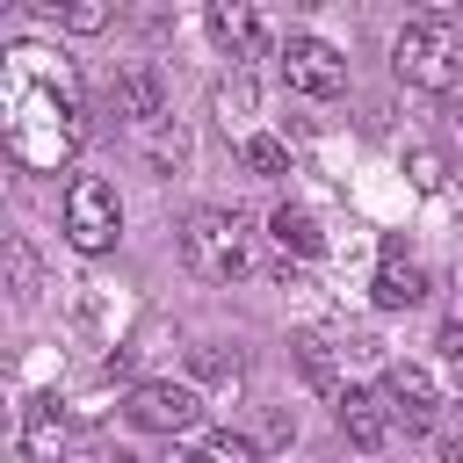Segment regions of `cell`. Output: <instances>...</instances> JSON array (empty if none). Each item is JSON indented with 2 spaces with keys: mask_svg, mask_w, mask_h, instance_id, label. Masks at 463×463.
<instances>
[{
  "mask_svg": "<svg viewBox=\"0 0 463 463\" xmlns=\"http://www.w3.org/2000/svg\"><path fill=\"white\" fill-rule=\"evenodd\" d=\"M0 137L29 174H58L80 152L87 109H80V80L58 51H43V43L0 51Z\"/></svg>",
  "mask_w": 463,
  "mask_h": 463,
  "instance_id": "obj_1",
  "label": "cell"
},
{
  "mask_svg": "<svg viewBox=\"0 0 463 463\" xmlns=\"http://www.w3.org/2000/svg\"><path fill=\"white\" fill-rule=\"evenodd\" d=\"M391 65H398V80L420 87V94H449V87H456V72H463V36L449 29V7H441V0H434L420 22L398 29Z\"/></svg>",
  "mask_w": 463,
  "mask_h": 463,
  "instance_id": "obj_2",
  "label": "cell"
},
{
  "mask_svg": "<svg viewBox=\"0 0 463 463\" xmlns=\"http://www.w3.org/2000/svg\"><path fill=\"white\" fill-rule=\"evenodd\" d=\"M181 260L203 275V282H232V275H246V224L232 217V210H188L181 217Z\"/></svg>",
  "mask_w": 463,
  "mask_h": 463,
  "instance_id": "obj_3",
  "label": "cell"
},
{
  "mask_svg": "<svg viewBox=\"0 0 463 463\" xmlns=\"http://www.w3.org/2000/svg\"><path fill=\"white\" fill-rule=\"evenodd\" d=\"M65 239H72L80 253H109V246L123 239V203H116V188H109L101 174H80V181L65 188Z\"/></svg>",
  "mask_w": 463,
  "mask_h": 463,
  "instance_id": "obj_4",
  "label": "cell"
},
{
  "mask_svg": "<svg viewBox=\"0 0 463 463\" xmlns=\"http://www.w3.org/2000/svg\"><path fill=\"white\" fill-rule=\"evenodd\" d=\"M123 412H130V427L181 441V434L203 427V391H195V383H174V376H152V383H137V391L123 398Z\"/></svg>",
  "mask_w": 463,
  "mask_h": 463,
  "instance_id": "obj_5",
  "label": "cell"
},
{
  "mask_svg": "<svg viewBox=\"0 0 463 463\" xmlns=\"http://www.w3.org/2000/svg\"><path fill=\"white\" fill-rule=\"evenodd\" d=\"M282 80H289L297 94H311V101H333V94L347 87V58H340L326 36H289V43H282Z\"/></svg>",
  "mask_w": 463,
  "mask_h": 463,
  "instance_id": "obj_6",
  "label": "cell"
},
{
  "mask_svg": "<svg viewBox=\"0 0 463 463\" xmlns=\"http://www.w3.org/2000/svg\"><path fill=\"white\" fill-rule=\"evenodd\" d=\"M383 398H391V412H398L405 427H427V420L441 412V391H434V376H427L420 362H391V369H383Z\"/></svg>",
  "mask_w": 463,
  "mask_h": 463,
  "instance_id": "obj_7",
  "label": "cell"
},
{
  "mask_svg": "<svg viewBox=\"0 0 463 463\" xmlns=\"http://www.w3.org/2000/svg\"><path fill=\"white\" fill-rule=\"evenodd\" d=\"M109 101H116V116H123V123H159V116H166V80H159V65H145V58H137V65H123Z\"/></svg>",
  "mask_w": 463,
  "mask_h": 463,
  "instance_id": "obj_8",
  "label": "cell"
},
{
  "mask_svg": "<svg viewBox=\"0 0 463 463\" xmlns=\"http://www.w3.org/2000/svg\"><path fill=\"white\" fill-rule=\"evenodd\" d=\"M369 297H376L383 311H405V304H420V297H427V268H420V260H412V253L391 239V246H383V260H376Z\"/></svg>",
  "mask_w": 463,
  "mask_h": 463,
  "instance_id": "obj_9",
  "label": "cell"
},
{
  "mask_svg": "<svg viewBox=\"0 0 463 463\" xmlns=\"http://www.w3.org/2000/svg\"><path fill=\"white\" fill-rule=\"evenodd\" d=\"M333 405H340V427H347V441H354V449H376V441L398 427V412H391V398H383V391H362V383H347Z\"/></svg>",
  "mask_w": 463,
  "mask_h": 463,
  "instance_id": "obj_10",
  "label": "cell"
},
{
  "mask_svg": "<svg viewBox=\"0 0 463 463\" xmlns=\"http://www.w3.org/2000/svg\"><path fill=\"white\" fill-rule=\"evenodd\" d=\"M210 36H217L232 58H260V51H268V22H260L253 7H239V0H210Z\"/></svg>",
  "mask_w": 463,
  "mask_h": 463,
  "instance_id": "obj_11",
  "label": "cell"
},
{
  "mask_svg": "<svg viewBox=\"0 0 463 463\" xmlns=\"http://www.w3.org/2000/svg\"><path fill=\"white\" fill-rule=\"evenodd\" d=\"M22 456H29V463H72V449H65V420H58V398H36V405L22 412Z\"/></svg>",
  "mask_w": 463,
  "mask_h": 463,
  "instance_id": "obj_12",
  "label": "cell"
},
{
  "mask_svg": "<svg viewBox=\"0 0 463 463\" xmlns=\"http://www.w3.org/2000/svg\"><path fill=\"white\" fill-rule=\"evenodd\" d=\"M268 224H275V246H282V253H304V260H311V253L326 246L318 217H311V210H297V203H282V210H275Z\"/></svg>",
  "mask_w": 463,
  "mask_h": 463,
  "instance_id": "obj_13",
  "label": "cell"
},
{
  "mask_svg": "<svg viewBox=\"0 0 463 463\" xmlns=\"http://www.w3.org/2000/svg\"><path fill=\"white\" fill-rule=\"evenodd\" d=\"M43 14H51L58 29H80V36L109 29V0H43Z\"/></svg>",
  "mask_w": 463,
  "mask_h": 463,
  "instance_id": "obj_14",
  "label": "cell"
},
{
  "mask_svg": "<svg viewBox=\"0 0 463 463\" xmlns=\"http://www.w3.org/2000/svg\"><path fill=\"white\" fill-rule=\"evenodd\" d=\"M239 159H246V174H289V145L268 137V130H246L239 137Z\"/></svg>",
  "mask_w": 463,
  "mask_h": 463,
  "instance_id": "obj_15",
  "label": "cell"
},
{
  "mask_svg": "<svg viewBox=\"0 0 463 463\" xmlns=\"http://www.w3.org/2000/svg\"><path fill=\"white\" fill-rule=\"evenodd\" d=\"M297 362H304L311 383H326V391L340 398V383H333V340H326V333H304V340H297Z\"/></svg>",
  "mask_w": 463,
  "mask_h": 463,
  "instance_id": "obj_16",
  "label": "cell"
},
{
  "mask_svg": "<svg viewBox=\"0 0 463 463\" xmlns=\"http://www.w3.org/2000/svg\"><path fill=\"white\" fill-rule=\"evenodd\" d=\"M217 116H224V130H232V123H253V80H246V72L217 87Z\"/></svg>",
  "mask_w": 463,
  "mask_h": 463,
  "instance_id": "obj_17",
  "label": "cell"
},
{
  "mask_svg": "<svg viewBox=\"0 0 463 463\" xmlns=\"http://www.w3.org/2000/svg\"><path fill=\"white\" fill-rule=\"evenodd\" d=\"M405 174H412V188H420V195H441V188H449V166H441V152H427V145H420V152H405Z\"/></svg>",
  "mask_w": 463,
  "mask_h": 463,
  "instance_id": "obj_18",
  "label": "cell"
},
{
  "mask_svg": "<svg viewBox=\"0 0 463 463\" xmlns=\"http://www.w3.org/2000/svg\"><path fill=\"white\" fill-rule=\"evenodd\" d=\"M195 376H203V383H239V376H246V362H239V354H224V347H195Z\"/></svg>",
  "mask_w": 463,
  "mask_h": 463,
  "instance_id": "obj_19",
  "label": "cell"
},
{
  "mask_svg": "<svg viewBox=\"0 0 463 463\" xmlns=\"http://www.w3.org/2000/svg\"><path fill=\"white\" fill-rule=\"evenodd\" d=\"M203 463H260V456H253L246 434H210V441H203Z\"/></svg>",
  "mask_w": 463,
  "mask_h": 463,
  "instance_id": "obj_20",
  "label": "cell"
},
{
  "mask_svg": "<svg viewBox=\"0 0 463 463\" xmlns=\"http://www.w3.org/2000/svg\"><path fill=\"white\" fill-rule=\"evenodd\" d=\"M7 275H14V297H36V260L22 239H7Z\"/></svg>",
  "mask_w": 463,
  "mask_h": 463,
  "instance_id": "obj_21",
  "label": "cell"
},
{
  "mask_svg": "<svg viewBox=\"0 0 463 463\" xmlns=\"http://www.w3.org/2000/svg\"><path fill=\"white\" fill-rule=\"evenodd\" d=\"M434 347H441V354H449V362H456V369H463V318H449V326H441V340H434Z\"/></svg>",
  "mask_w": 463,
  "mask_h": 463,
  "instance_id": "obj_22",
  "label": "cell"
},
{
  "mask_svg": "<svg viewBox=\"0 0 463 463\" xmlns=\"http://www.w3.org/2000/svg\"><path fill=\"white\" fill-rule=\"evenodd\" d=\"M159 463H203V449H166Z\"/></svg>",
  "mask_w": 463,
  "mask_h": 463,
  "instance_id": "obj_23",
  "label": "cell"
},
{
  "mask_svg": "<svg viewBox=\"0 0 463 463\" xmlns=\"http://www.w3.org/2000/svg\"><path fill=\"white\" fill-rule=\"evenodd\" d=\"M94 463H145V456H130V449H109V456H94Z\"/></svg>",
  "mask_w": 463,
  "mask_h": 463,
  "instance_id": "obj_24",
  "label": "cell"
}]
</instances>
